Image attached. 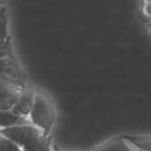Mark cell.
Instances as JSON below:
<instances>
[{
	"label": "cell",
	"mask_w": 151,
	"mask_h": 151,
	"mask_svg": "<svg viewBox=\"0 0 151 151\" xmlns=\"http://www.w3.org/2000/svg\"><path fill=\"white\" fill-rule=\"evenodd\" d=\"M30 122L43 135H50L56 121V111L51 99L42 91L35 90L30 113Z\"/></svg>",
	"instance_id": "1"
},
{
	"label": "cell",
	"mask_w": 151,
	"mask_h": 151,
	"mask_svg": "<svg viewBox=\"0 0 151 151\" xmlns=\"http://www.w3.org/2000/svg\"><path fill=\"white\" fill-rule=\"evenodd\" d=\"M41 134L42 131L32 124L20 125L0 129V135L12 141L19 149H22Z\"/></svg>",
	"instance_id": "2"
},
{
	"label": "cell",
	"mask_w": 151,
	"mask_h": 151,
	"mask_svg": "<svg viewBox=\"0 0 151 151\" xmlns=\"http://www.w3.org/2000/svg\"><path fill=\"white\" fill-rule=\"evenodd\" d=\"M26 84L27 83L0 74V110H11L16 102L19 88Z\"/></svg>",
	"instance_id": "3"
},
{
	"label": "cell",
	"mask_w": 151,
	"mask_h": 151,
	"mask_svg": "<svg viewBox=\"0 0 151 151\" xmlns=\"http://www.w3.org/2000/svg\"><path fill=\"white\" fill-rule=\"evenodd\" d=\"M35 90L36 89L31 86H28L27 84L20 88L16 102L11 111L18 116L27 118L29 115L33 106Z\"/></svg>",
	"instance_id": "4"
},
{
	"label": "cell",
	"mask_w": 151,
	"mask_h": 151,
	"mask_svg": "<svg viewBox=\"0 0 151 151\" xmlns=\"http://www.w3.org/2000/svg\"><path fill=\"white\" fill-rule=\"evenodd\" d=\"M0 74L27 83V77L15 56L0 58Z\"/></svg>",
	"instance_id": "5"
},
{
	"label": "cell",
	"mask_w": 151,
	"mask_h": 151,
	"mask_svg": "<svg viewBox=\"0 0 151 151\" xmlns=\"http://www.w3.org/2000/svg\"><path fill=\"white\" fill-rule=\"evenodd\" d=\"M27 124H31L30 120H28L27 118L18 116L11 110H0V129Z\"/></svg>",
	"instance_id": "6"
},
{
	"label": "cell",
	"mask_w": 151,
	"mask_h": 151,
	"mask_svg": "<svg viewBox=\"0 0 151 151\" xmlns=\"http://www.w3.org/2000/svg\"><path fill=\"white\" fill-rule=\"evenodd\" d=\"M91 151H132L126 144L121 135L114 136L106 142L94 147Z\"/></svg>",
	"instance_id": "7"
},
{
	"label": "cell",
	"mask_w": 151,
	"mask_h": 151,
	"mask_svg": "<svg viewBox=\"0 0 151 151\" xmlns=\"http://www.w3.org/2000/svg\"><path fill=\"white\" fill-rule=\"evenodd\" d=\"M52 139L50 135H43L42 133L32 142L24 146L22 151H52Z\"/></svg>",
	"instance_id": "8"
},
{
	"label": "cell",
	"mask_w": 151,
	"mask_h": 151,
	"mask_svg": "<svg viewBox=\"0 0 151 151\" xmlns=\"http://www.w3.org/2000/svg\"><path fill=\"white\" fill-rule=\"evenodd\" d=\"M121 136L124 141L131 142L139 150L151 151L150 134H124Z\"/></svg>",
	"instance_id": "9"
},
{
	"label": "cell",
	"mask_w": 151,
	"mask_h": 151,
	"mask_svg": "<svg viewBox=\"0 0 151 151\" xmlns=\"http://www.w3.org/2000/svg\"><path fill=\"white\" fill-rule=\"evenodd\" d=\"M9 39H11V36L8 28V15L5 6L0 4V42Z\"/></svg>",
	"instance_id": "10"
},
{
	"label": "cell",
	"mask_w": 151,
	"mask_h": 151,
	"mask_svg": "<svg viewBox=\"0 0 151 151\" xmlns=\"http://www.w3.org/2000/svg\"><path fill=\"white\" fill-rule=\"evenodd\" d=\"M150 0H142L139 9V18L144 23H150Z\"/></svg>",
	"instance_id": "11"
},
{
	"label": "cell",
	"mask_w": 151,
	"mask_h": 151,
	"mask_svg": "<svg viewBox=\"0 0 151 151\" xmlns=\"http://www.w3.org/2000/svg\"><path fill=\"white\" fill-rule=\"evenodd\" d=\"M20 149L9 139L0 135V151H18Z\"/></svg>",
	"instance_id": "12"
},
{
	"label": "cell",
	"mask_w": 151,
	"mask_h": 151,
	"mask_svg": "<svg viewBox=\"0 0 151 151\" xmlns=\"http://www.w3.org/2000/svg\"><path fill=\"white\" fill-rule=\"evenodd\" d=\"M11 56H14L11 39L0 42V58L5 57H11Z\"/></svg>",
	"instance_id": "13"
},
{
	"label": "cell",
	"mask_w": 151,
	"mask_h": 151,
	"mask_svg": "<svg viewBox=\"0 0 151 151\" xmlns=\"http://www.w3.org/2000/svg\"><path fill=\"white\" fill-rule=\"evenodd\" d=\"M52 151H64L61 148H59L58 146H57V145H53V147H52Z\"/></svg>",
	"instance_id": "14"
},
{
	"label": "cell",
	"mask_w": 151,
	"mask_h": 151,
	"mask_svg": "<svg viewBox=\"0 0 151 151\" xmlns=\"http://www.w3.org/2000/svg\"><path fill=\"white\" fill-rule=\"evenodd\" d=\"M67 151H77V150H67Z\"/></svg>",
	"instance_id": "15"
},
{
	"label": "cell",
	"mask_w": 151,
	"mask_h": 151,
	"mask_svg": "<svg viewBox=\"0 0 151 151\" xmlns=\"http://www.w3.org/2000/svg\"><path fill=\"white\" fill-rule=\"evenodd\" d=\"M18 151H22V150H21V149H20V150H18Z\"/></svg>",
	"instance_id": "16"
},
{
	"label": "cell",
	"mask_w": 151,
	"mask_h": 151,
	"mask_svg": "<svg viewBox=\"0 0 151 151\" xmlns=\"http://www.w3.org/2000/svg\"><path fill=\"white\" fill-rule=\"evenodd\" d=\"M1 2H2V0H0V4H1Z\"/></svg>",
	"instance_id": "17"
},
{
	"label": "cell",
	"mask_w": 151,
	"mask_h": 151,
	"mask_svg": "<svg viewBox=\"0 0 151 151\" xmlns=\"http://www.w3.org/2000/svg\"><path fill=\"white\" fill-rule=\"evenodd\" d=\"M138 151H142V150H138Z\"/></svg>",
	"instance_id": "18"
}]
</instances>
